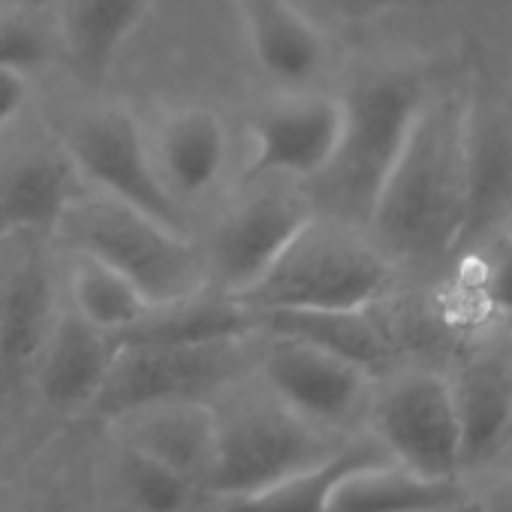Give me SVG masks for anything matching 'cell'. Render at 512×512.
Segmentation results:
<instances>
[{"mask_svg":"<svg viewBox=\"0 0 512 512\" xmlns=\"http://www.w3.org/2000/svg\"><path fill=\"white\" fill-rule=\"evenodd\" d=\"M263 377L287 410L314 425H335L362 404L371 374L314 344L269 335Z\"/></svg>","mask_w":512,"mask_h":512,"instance_id":"cell-11","label":"cell"},{"mask_svg":"<svg viewBox=\"0 0 512 512\" xmlns=\"http://www.w3.org/2000/svg\"><path fill=\"white\" fill-rule=\"evenodd\" d=\"M479 296L497 314H512V238L497 235L479 253Z\"/></svg>","mask_w":512,"mask_h":512,"instance_id":"cell-27","label":"cell"},{"mask_svg":"<svg viewBox=\"0 0 512 512\" xmlns=\"http://www.w3.org/2000/svg\"><path fill=\"white\" fill-rule=\"evenodd\" d=\"M500 232H506V235L512 238V211H509V214L503 217V223H500Z\"/></svg>","mask_w":512,"mask_h":512,"instance_id":"cell-33","label":"cell"},{"mask_svg":"<svg viewBox=\"0 0 512 512\" xmlns=\"http://www.w3.org/2000/svg\"><path fill=\"white\" fill-rule=\"evenodd\" d=\"M157 0H64L61 43L85 85H103L121 46L154 10Z\"/></svg>","mask_w":512,"mask_h":512,"instance_id":"cell-21","label":"cell"},{"mask_svg":"<svg viewBox=\"0 0 512 512\" xmlns=\"http://www.w3.org/2000/svg\"><path fill=\"white\" fill-rule=\"evenodd\" d=\"M70 296L73 311L109 335L130 329L151 311V302L139 293V287L130 278H124L121 272L82 250H76L73 260Z\"/></svg>","mask_w":512,"mask_h":512,"instance_id":"cell-25","label":"cell"},{"mask_svg":"<svg viewBox=\"0 0 512 512\" xmlns=\"http://www.w3.org/2000/svg\"><path fill=\"white\" fill-rule=\"evenodd\" d=\"M455 512H473V509H470V503H467V506H461V509H455Z\"/></svg>","mask_w":512,"mask_h":512,"instance_id":"cell-35","label":"cell"},{"mask_svg":"<svg viewBox=\"0 0 512 512\" xmlns=\"http://www.w3.org/2000/svg\"><path fill=\"white\" fill-rule=\"evenodd\" d=\"M118 479L127 500L139 512H184L199 491L187 476H181L169 464L145 455L130 443L121 452Z\"/></svg>","mask_w":512,"mask_h":512,"instance_id":"cell-26","label":"cell"},{"mask_svg":"<svg viewBox=\"0 0 512 512\" xmlns=\"http://www.w3.org/2000/svg\"><path fill=\"white\" fill-rule=\"evenodd\" d=\"M473 512H512V467H491L470 485Z\"/></svg>","mask_w":512,"mask_h":512,"instance_id":"cell-29","label":"cell"},{"mask_svg":"<svg viewBox=\"0 0 512 512\" xmlns=\"http://www.w3.org/2000/svg\"><path fill=\"white\" fill-rule=\"evenodd\" d=\"M46 58L43 34L22 16H0V64L34 67Z\"/></svg>","mask_w":512,"mask_h":512,"instance_id":"cell-28","label":"cell"},{"mask_svg":"<svg viewBox=\"0 0 512 512\" xmlns=\"http://www.w3.org/2000/svg\"><path fill=\"white\" fill-rule=\"evenodd\" d=\"M446 380L461 434V476L467 479L491 470L512 434V356L479 353Z\"/></svg>","mask_w":512,"mask_h":512,"instance_id":"cell-12","label":"cell"},{"mask_svg":"<svg viewBox=\"0 0 512 512\" xmlns=\"http://www.w3.org/2000/svg\"><path fill=\"white\" fill-rule=\"evenodd\" d=\"M115 353V335L91 326L73 308L58 311L34 374L43 401L55 410L91 407L112 368Z\"/></svg>","mask_w":512,"mask_h":512,"instance_id":"cell-14","label":"cell"},{"mask_svg":"<svg viewBox=\"0 0 512 512\" xmlns=\"http://www.w3.org/2000/svg\"><path fill=\"white\" fill-rule=\"evenodd\" d=\"M335 449L314 422L296 416L281 401L278 407H247L217 416V449L205 491L220 500L247 497L320 464Z\"/></svg>","mask_w":512,"mask_h":512,"instance_id":"cell-5","label":"cell"},{"mask_svg":"<svg viewBox=\"0 0 512 512\" xmlns=\"http://www.w3.org/2000/svg\"><path fill=\"white\" fill-rule=\"evenodd\" d=\"M76 166L64 151H34L0 175V238L61 226L76 202Z\"/></svg>","mask_w":512,"mask_h":512,"instance_id":"cell-19","label":"cell"},{"mask_svg":"<svg viewBox=\"0 0 512 512\" xmlns=\"http://www.w3.org/2000/svg\"><path fill=\"white\" fill-rule=\"evenodd\" d=\"M55 317V287L40 260L22 263L0 281V404L37 374Z\"/></svg>","mask_w":512,"mask_h":512,"instance_id":"cell-13","label":"cell"},{"mask_svg":"<svg viewBox=\"0 0 512 512\" xmlns=\"http://www.w3.org/2000/svg\"><path fill=\"white\" fill-rule=\"evenodd\" d=\"M244 344L247 341L202 347L118 344L91 410L103 419H124L160 404L202 401L241 374Z\"/></svg>","mask_w":512,"mask_h":512,"instance_id":"cell-6","label":"cell"},{"mask_svg":"<svg viewBox=\"0 0 512 512\" xmlns=\"http://www.w3.org/2000/svg\"><path fill=\"white\" fill-rule=\"evenodd\" d=\"M64 154L82 178L100 187L103 196L184 232L178 199L163 184L142 127L127 109L106 106L82 115L64 139Z\"/></svg>","mask_w":512,"mask_h":512,"instance_id":"cell-7","label":"cell"},{"mask_svg":"<svg viewBox=\"0 0 512 512\" xmlns=\"http://www.w3.org/2000/svg\"><path fill=\"white\" fill-rule=\"evenodd\" d=\"M10 512H46V509H34V506H22V509H10Z\"/></svg>","mask_w":512,"mask_h":512,"instance_id":"cell-34","label":"cell"},{"mask_svg":"<svg viewBox=\"0 0 512 512\" xmlns=\"http://www.w3.org/2000/svg\"><path fill=\"white\" fill-rule=\"evenodd\" d=\"M260 320V335L296 338L335 353L362 371H380L389 356L386 332L371 320L368 311H253Z\"/></svg>","mask_w":512,"mask_h":512,"instance_id":"cell-23","label":"cell"},{"mask_svg":"<svg viewBox=\"0 0 512 512\" xmlns=\"http://www.w3.org/2000/svg\"><path fill=\"white\" fill-rule=\"evenodd\" d=\"M28 103V79L22 67L0 64V127H7Z\"/></svg>","mask_w":512,"mask_h":512,"instance_id":"cell-30","label":"cell"},{"mask_svg":"<svg viewBox=\"0 0 512 512\" xmlns=\"http://www.w3.org/2000/svg\"><path fill=\"white\" fill-rule=\"evenodd\" d=\"M341 4H344V10L353 13V16H380V13L407 7L410 0H341Z\"/></svg>","mask_w":512,"mask_h":512,"instance_id":"cell-31","label":"cell"},{"mask_svg":"<svg viewBox=\"0 0 512 512\" xmlns=\"http://www.w3.org/2000/svg\"><path fill=\"white\" fill-rule=\"evenodd\" d=\"M127 443L145 455L169 464L205 491L214 449H217V413L202 401H175L124 416Z\"/></svg>","mask_w":512,"mask_h":512,"instance_id":"cell-17","label":"cell"},{"mask_svg":"<svg viewBox=\"0 0 512 512\" xmlns=\"http://www.w3.org/2000/svg\"><path fill=\"white\" fill-rule=\"evenodd\" d=\"M494 467H512V434H509V440H506V446H503V452H500Z\"/></svg>","mask_w":512,"mask_h":512,"instance_id":"cell-32","label":"cell"},{"mask_svg":"<svg viewBox=\"0 0 512 512\" xmlns=\"http://www.w3.org/2000/svg\"><path fill=\"white\" fill-rule=\"evenodd\" d=\"M226 163V127L202 106H187L163 121L157 139V169L175 199L208 193Z\"/></svg>","mask_w":512,"mask_h":512,"instance_id":"cell-22","label":"cell"},{"mask_svg":"<svg viewBox=\"0 0 512 512\" xmlns=\"http://www.w3.org/2000/svg\"><path fill=\"white\" fill-rule=\"evenodd\" d=\"M389 284L392 266L380 247L314 217L238 302L250 311H371Z\"/></svg>","mask_w":512,"mask_h":512,"instance_id":"cell-3","label":"cell"},{"mask_svg":"<svg viewBox=\"0 0 512 512\" xmlns=\"http://www.w3.org/2000/svg\"><path fill=\"white\" fill-rule=\"evenodd\" d=\"M317 217V205L305 193L272 190L232 208L211 232L205 269L208 287L238 299L281 260L296 235Z\"/></svg>","mask_w":512,"mask_h":512,"instance_id":"cell-9","label":"cell"},{"mask_svg":"<svg viewBox=\"0 0 512 512\" xmlns=\"http://www.w3.org/2000/svg\"><path fill=\"white\" fill-rule=\"evenodd\" d=\"M374 461H392L386 449L377 443V437L353 440V443L338 446L329 458H323L320 464L308 470L278 479L247 497L223 500L214 512H326L335 482L344 473L362 464H374Z\"/></svg>","mask_w":512,"mask_h":512,"instance_id":"cell-24","label":"cell"},{"mask_svg":"<svg viewBox=\"0 0 512 512\" xmlns=\"http://www.w3.org/2000/svg\"><path fill=\"white\" fill-rule=\"evenodd\" d=\"M256 64L287 88L308 85L326 61L323 34L290 0H235Z\"/></svg>","mask_w":512,"mask_h":512,"instance_id":"cell-16","label":"cell"},{"mask_svg":"<svg viewBox=\"0 0 512 512\" xmlns=\"http://www.w3.org/2000/svg\"><path fill=\"white\" fill-rule=\"evenodd\" d=\"M467 163L470 202L464 244L491 229H500L503 217L512 211V121L500 109L470 103Z\"/></svg>","mask_w":512,"mask_h":512,"instance_id":"cell-20","label":"cell"},{"mask_svg":"<svg viewBox=\"0 0 512 512\" xmlns=\"http://www.w3.org/2000/svg\"><path fill=\"white\" fill-rule=\"evenodd\" d=\"M260 335L256 314L229 296H190L169 305H154L139 323L118 332V344H154V347H202L223 341H250Z\"/></svg>","mask_w":512,"mask_h":512,"instance_id":"cell-18","label":"cell"},{"mask_svg":"<svg viewBox=\"0 0 512 512\" xmlns=\"http://www.w3.org/2000/svg\"><path fill=\"white\" fill-rule=\"evenodd\" d=\"M344 100V130L332 163L314 178V205L335 217L365 220L425 103L422 85L407 73L362 76Z\"/></svg>","mask_w":512,"mask_h":512,"instance_id":"cell-2","label":"cell"},{"mask_svg":"<svg viewBox=\"0 0 512 512\" xmlns=\"http://www.w3.org/2000/svg\"><path fill=\"white\" fill-rule=\"evenodd\" d=\"M467 115L470 100L455 94L422 103L368 217L392 253L440 260L464 244L470 202Z\"/></svg>","mask_w":512,"mask_h":512,"instance_id":"cell-1","label":"cell"},{"mask_svg":"<svg viewBox=\"0 0 512 512\" xmlns=\"http://www.w3.org/2000/svg\"><path fill=\"white\" fill-rule=\"evenodd\" d=\"M374 437L386 455L431 479L461 476V434L449 380L434 371L398 377L374 404Z\"/></svg>","mask_w":512,"mask_h":512,"instance_id":"cell-8","label":"cell"},{"mask_svg":"<svg viewBox=\"0 0 512 512\" xmlns=\"http://www.w3.org/2000/svg\"><path fill=\"white\" fill-rule=\"evenodd\" d=\"M467 503V479H431L395 461H374L335 482L326 512H455Z\"/></svg>","mask_w":512,"mask_h":512,"instance_id":"cell-15","label":"cell"},{"mask_svg":"<svg viewBox=\"0 0 512 512\" xmlns=\"http://www.w3.org/2000/svg\"><path fill=\"white\" fill-rule=\"evenodd\" d=\"M76 250L91 253L124 278L154 305L181 302L208 290L205 253L178 232L139 208L100 196L73 202L61 220Z\"/></svg>","mask_w":512,"mask_h":512,"instance_id":"cell-4","label":"cell"},{"mask_svg":"<svg viewBox=\"0 0 512 512\" xmlns=\"http://www.w3.org/2000/svg\"><path fill=\"white\" fill-rule=\"evenodd\" d=\"M344 130V100L329 94L293 91L250 121L253 154L247 181L269 175L314 181L335 157Z\"/></svg>","mask_w":512,"mask_h":512,"instance_id":"cell-10","label":"cell"}]
</instances>
